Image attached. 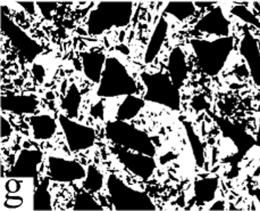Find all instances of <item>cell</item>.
Segmentation results:
<instances>
[{
    "label": "cell",
    "mask_w": 260,
    "mask_h": 211,
    "mask_svg": "<svg viewBox=\"0 0 260 211\" xmlns=\"http://www.w3.org/2000/svg\"><path fill=\"white\" fill-rule=\"evenodd\" d=\"M105 185V176L97 167L90 165L86 169L85 178L82 180V186L85 191L90 193H98L104 189Z\"/></svg>",
    "instance_id": "cell-25"
},
{
    "label": "cell",
    "mask_w": 260,
    "mask_h": 211,
    "mask_svg": "<svg viewBox=\"0 0 260 211\" xmlns=\"http://www.w3.org/2000/svg\"><path fill=\"white\" fill-rule=\"evenodd\" d=\"M32 73H33V76H35V79L38 81V83H40V84L43 83V80H45V75H46V71H45V68H43L42 65H40V64L33 65Z\"/></svg>",
    "instance_id": "cell-31"
},
{
    "label": "cell",
    "mask_w": 260,
    "mask_h": 211,
    "mask_svg": "<svg viewBox=\"0 0 260 211\" xmlns=\"http://www.w3.org/2000/svg\"><path fill=\"white\" fill-rule=\"evenodd\" d=\"M28 123L32 129L33 137L37 141H48L54 137L57 131L56 120L48 114H39V116H32L28 119Z\"/></svg>",
    "instance_id": "cell-19"
},
{
    "label": "cell",
    "mask_w": 260,
    "mask_h": 211,
    "mask_svg": "<svg viewBox=\"0 0 260 211\" xmlns=\"http://www.w3.org/2000/svg\"><path fill=\"white\" fill-rule=\"evenodd\" d=\"M49 178L41 180L33 194V210H52L51 194L49 192Z\"/></svg>",
    "instance_id": "cell-24"
},
{
    "label": "cell",
    "mask_w": 260,
    "mask_h": 211,
    "mask_svg": "<svg viewBox=\"0 0 260 211\" xmlns=\"http://www.w3.org/2000/svg\"><path fill=\"white\" fill-rule=\"evenodd\" d=\"M141 79L146 87V94H144L146 102L159 104L173 111H179L181 108L180 89H177L172 83L168 73L143 72Z\"/></svg>",
    "instance_id": "cell-5"
},
{
    "label": "cell",
    "mask_w": 260,
    "mask_h": 211,
    "mask_svg": "<svg viewBox=\"0 0 260 211\" xmlns=\"http://www.w3.org/2000/svg\"><path fill=\"white\" fill-rule=\"evenodd\" d=\"M107 191L109 202L115 210H156L147 193L129 188L114 174L107 178Z\"/></svg>",
    "instance_id": "cell-6"
},
{
    "label": "cell",
    "mask_w": 260,
    "mask_h": 211,
    "mask_svg": "<svg viewBox=\"0 0 260 211\" xmlns=\"http://www.w3.org/2000/svg\"><path fill=\"white\" fill-rule=\"evenodd\" d=\"M240 52L245 60L250 74L256 86H260V49L256 38L245 31L240 44Z\"/></svg>",
    "instance_id": "cell-14"
},
{
    "label": "cell",
    "mask_w": 260,
    "mask_h": 211,
    "mask_svg": "<svg viewBox=\"0 0 260 211\" xmlns=\"http://www.w3.org/2000/svg\"><path fill=\"white\" fill-rule=\"evenodd\" d=\"M137 92V81L129 74L126 66L117 57H107L97 90L99 97H119V96L136 95Z\"/></svg>",
    "instance_id": "cell-3"
},
{
    "label": "cell",
    "mask_w": 260,
    "mask_h": 211,
    "mask_svg": "<svg viewBox=\"0 0 260 211\" xmlns=\"http://www.w3.org/2000/svg\"><path fill=\"white\" fill-rule=\"evenodd\" d=\"M168 33V22L165 16H161L159 21L157 22L153 32L149 40L146 52H144V62L146 63H151L156 60V57L159 54L161 47L165 42Z\"/></svg>",
    "instance_id": "cell-18"
},
{
    "label": "cell",
    "mask_w": 260,
    "mask_h": 211,
    "mask_svg": "<svg viewBox=\"0 0 260 211\" xmlns=\"http://www.w3.org/2000/svg\"><path fill=\"white\" fill-rule=\"evenodd\" d=\"M192 107H193L197 111H200V110L206 109L208 107V104H207V102L202 96H197V97L193 99V102H192Z\"/></svg>",
    "instance_id": "cell-34"
},
{
    "label": "cell",
    "mask_w": 260,
    "mask_h": 211,
    "mask_svg": "<svg viewBox=\"0 0 260 211\" xmlns=\"http://www.w3.org/2000/svg\"><path fill=\"white\" fill-rule=\"evenodd\" d=\"M216 120L223 136L234 144L241 155H244L249 150H251V147L256 145V140L239 123H234L226 118H217Z\"/></svg>",
    "instance_id": "cell-12"
},
{
    "label": "cell",
    "mask_w": 260,
    "mask_h": 211,
    "mask_svg": "<svg viewBox=\"0 0 260 211\" xmlns=\"http://www.w3.org/2000/svg\"><path fill=\"white\" fill-rule=\"evenodd\" d=\"M194 5H196V7H197V6L205 7V6H210V5H215V3H213V2H207V3H204V2H196Z\"/></svg>",
    "instance_id": "cell-38"
},
{
    "label": "cell",
    "mask_w": 260,
    "mask_h": 211,
    "mask_svg": "<svg viewBox=\"0 0 260 211\" xmlns=\"http://www.w3.org/2000/svg\"><path fill=\"white\" fill-rule=\"evenodd\" d=\"M256 140V144L258 146H260V120H259V128H258V133H257V137L254 138Z\"/></svg>",
    "instance_id": "cell-40"
},
{
    "label": "cell",
    "mask_w": 260,
    "mask_h": 211,
    "mask_svg": "<svg viewBox=\"0 0 260 211\" xmlns=\"http://www.w3.org/2000/svg\"><path fill=\"white\" fill-rule=\"evenodd\" d=\"M80 59L86 78L99 85L107 57L103 51H82Z\"/></svg>",
    "instance_id": "cell-17"
},
{
    "label": "cell",
    "mask_w": 260,
    "mask_h": 211,
    "mask_svg": "<svg viewBox=\"0 0 260 211\" xmlns=\"http://www.w3.org/2000/svg\"><path fill=\"white\" fill-rule=\"evenodd\" d=\"M104 111H105L104 102H103V100H99L98 103H95L94 105H92L90 113H91V116H93L94 118L104 119Z\"/></svg>",
    "instance_id": "cell-32"
},
{
    "label": "cell",
    "mask_w": 260,
    "mask_h": 211,
    "mask_svg": "<svg viewBox=\"0 0 260 211\" xmlns=\"http://www.w3.org/2000/svg\"><path fill=\"white\" fill-rule=\"evenodd\" d=\"M38 7L40 8V11L42 13V15L47 20H51L52 18V12L57 9V3L55 2H37Z\"/></svg>",
    "instance_id": "cell-29"
},
{
    "label": "cell",
    "mask_w": 260,
    "mask_h": 211,
    "mask_svg": "<svg viewBox=\"0 0 260 211\" xmlns=\"http://www.w3.org/2000/svg\"><path fill=\"white\" fill-rule=\"evenodd\" d=\"M132 2H100L89 14L88 33L92 37L101 36L113 28H125L132 20Z\"/></svg>",
    "instance_id": "cell-1"
},
{
    "label": "cell",
    "mask_w": 260,
    "mask_h": 211,
    "mask_svg": "<svg viewBox=\"0 0 260 211\" xmlns=\"http://www.w3.org/2000/svg\"><path fill=\"white\" fill-rule=\"evenodd\" d=\"M233 45L234 39L231 36L215 40H191L192 49L198 59L200 69L210 76L217 75L224 69L233 50Z\"/></svg>",
    "instance_id": "cell-2"
},
{
    "label": "cell",
    "mask_w": 260,
    "mask_h": 211,
    "mask_svg": "<svg viewBox=\"0 0 260 211\" xmlns=\"http://www.w3.org/2000/svg\"><path fill=\"white\" fill-rule=\"evenodd\" d=\"M219 188V179L217 177L199 179L194 181L193 190L196 199L199 203H209L215 199Z\"/></svg>",
    "instance_id": "cell-20"
},
{
    "label": "cell",
    "mask_w": 260,
    "mask_h": 211,
    "mask_svg": "<svg viewBox=\"0 0 260 211\" xmlns=\"http://www.w3.org/2000/svg\"><path fill=\"white\" fill-rule=\"evenodd\" d=\"M106 137L115 146L155 156L156 146L147 133H144L127 121H109L106 124Z\"/></svg>",
    "instance_id": "cell-4"
},
{
    "label": "cell",
    "mask_w": 260,
    "mask_h": 211,
    "mask_svg": "<svg viewBox=\"0 0 260 211\" xmlns=\"http://www.w3.org/2000/svg\"><path fill=\"white\" fill-rule=\"evenodd\" d=\"M197 7L192 2H170L164 9V14L172 15L179 21H185L196 15Z\"/></svg>",
    "instance_id": "cell-23"
},
{
    "label": "cell",
    "mask_w": 260,
    "mask_h": 211,
    "mask_svg": "<svg viewBox=\"0 0 260 211\" xmlns=\"http://www.w3.org/2000/svg\"><path fill=\"white\" fill-rule=\"evenodd\" d=\"M114 153L120 164L125 167V169L142 180H148L157 169V164L153 156L129 151L119 146H115Z\"/></svg>",
    "instance_id": "cell-9"
},
{
    "label": "cell",
    "mask_w": 260,
    "mask_h": 211,
    "mask_svg": "<svg viewBox=\"0 0 260 211\" xmlns=\"http://www.w3.org/2000/svg\"><path fill=\"white\" fill-rule=\"evenodd\" d=\"M185 130H186V136L187 140H189L192 155H193V159L196 165L198 167H204L205 165V148L204 144L201 143L200 137L197 135L193 127L191 126V123H184Z\"/></svg>",
    "instance_id": "cell-26"
},
{
    "label": "cell",
    "mask_w": 260,
    "mask_h": 211,
    "mask_svg": "<svg viewBox=\"0 0 260 211\" xmlns=\"http://www.w3.org/2000/svg\"><path fill=\"white\" fill-rule=\"evenodd\" d=\"M2 32L11 40L12 45L16 48L26 62L31 63L43 50V47L39 42L28 36L4 12L2 13Z\"/></svg>",
    "instance_id": "cell-7"
},
{
    "label": "cell",
    "mask_w": 260,
    "mask_h": 211,
    "mask_svg": "<svg viewBox=\"0 0 260 211\" xmlns=\"http://www.w3.org/2000/svg\"><path fill=\"white\" fill-rule=\"evenodd\" d=\"M67 145L72 152H80L92 147L95 142V130L92 127L74 121L65 114L58 118Z\"/></svg>",
    "instance_id": "cell-8"
},
{
    "label": "cell",
    "mask_w": 260,
    "mask_h": 211,
    "mask_svg": "<svg viewBox=\"0 0 260 211\" xmlns=\"http://www.w3.org/2000/svg\"><path fill=\"white\" fill-rule=\"evenodd\" d=\"M21 181L17 178H9L6 183V189L9 193H15V192L20 191Z\"/></svg>",
    "instance_id": "cell-33"
},
{
    "label": "cell",
    "mask_w": 260,
    "mask_h": 211,
    "mask_svg": "<svg viewBox=\"0 0 260 211\" xmlns=\"http://www.w3.org/2000/svg\"><path fill=\"white\" fill-rule=\"evenodd\" d=\"M168 75L177 89H181L187 79L186 56L181 47H175L168 59Z\"/></svg>",
    "instance_id": "cell-16"
},
{
    "label": "cell",
    "mask_w": 260,
    "mask_h": 211,
    "mask_svg": "<svg viewBox=\"0 0 260 211\" xmlns=\"http://www.w3.org/2000/svg\"><path fill=\"white\" fill-rule=\"evenodd\" d=\"M13 133V127L11 122H9V120L5 118L4 116L2 117V138L5 140V138H7L12 135Z\"/></svg>",
    "instance_id": "cell-30"
},
{
    "label": "cell",
    "mask_w": 260,
    "mask_h": 211,
    "mask_svg": "<svg viewBox=\"0 0 260 211\" xmlns=\"http://www.w3.org/2000/svg\"><path fill=\"white\" fill-rule=\"evenodd\" d=\"M253 195L254 198H256L258 200V202L260 203V189H256L253 191Z\"/></svg>",
    "instance_id": "cell-39"
},
{
    "label": "cell",
    "mask_w": 260,
    "mask_h": 211,
    "mask_svg": "<svg viewBox=\"0 0 260 211\" xmlns=\"http://www.w3.org/2000/svg\"><path fill=\"white\" fill-rule=\"evenodd\" d=\"M23 203V199L20 198V196H15V198H13V196H9L6 201V205L8 208H17V207H21Z\"/></svg>",
    "instance_id": "cell-35"
},
{
    "label": "cell",
    "mask_w": 260,
    "mask_h": 211,
    "mask_svg": "<svg viewBox=\"0 0 260 211\" xmlns=\"http://www.w3.org/2000/svg\"><path fill=\"white\" fill-rule=\"evenodd\" d=\"M231 13L235 15L237 17H239L240 20H242L243 22L250 24V25H253L258 29H260V20L254 15V14L249 11V9L243 6V5H235L234 7H232L231 9Z\"/></svg>",
    "instance_id": "cell-28"
},
{
    "label": "cell",
    "mask_w": 260,
    "mask_h": 211,
    "mask_svg": "<svg viewBox=\"0 0 260 211\" xmlns=\"http://www.w3.org/2000/svg\"><path fill=\"white\" fill-rule=\"evenodd\" d=\"M2 110L5 112H11L17 116L24 114H33L38 107H39V99L36 95H15L6 94L2 97Z\"/></svg>",
    "instance_id": "cell-15"
},
{
    "label": "cell",
    "mask_w": 260,
    "mask_h": 211,
    "mask_svg": "<svg viewBox=\"0 0 260 211\" xmlns=\"http://www.w3.org/2000/svg\"><path fill=\"white\" fill-rule=\"evenodd\" d=\"M73 209L74 210H104V207L93 198L92 193H90V192L84 190V192H81V193L76 195Z\"/></svg>",
    "instance_id": "cell-27"
},
{
    "label": "cell",
    "mask_w": 260,
    "mask_h": 211,
    "mask_svg": "<svg viewBox=\"0 0 260 211\" xmlns=\"http://www.w3.org/2000/svg\"><path fill=\"white\" fill-rule=\"evenodd\" d=\"M42 162V152L33 148H24L17 155L14 166L6 172L7 178L37 179L39 166Z\"/></svg>",
    "instance_id": "cell-10"
},
{
    "label": "cell",
    "mask_w": 260,
    "mask_h": 211,
    "mask_svg": "<svg viewBox=\"0 0 260 211\" xmlns=\"http://www.w3.org/2000/svg\"><path fill=\"white\" fill-rule=\"evenodd\" d=\"M18 5H21V6L25 9L26 13L30 14V15H33L36 12V5L37 3H33V2H18Z\"/></svg>",
    "instance_id": "cell-36"
},
{
    "label": "cell",
    "mask_w": 260,
    "mask_h": 211,
    "mask_svg": "<svg viewBox=\"0 0 260 211\" xmlns=\"http://www.w3.org/2000/svg\"><path fill=\"white\" fill-rule=\"evenodd\" d=\"M50 178L58 183H72L83 180L86 176V169L80 162L67 160L60 156H49L48 159Z\"/></svg>",
    "instance_id": "cell-11"
},
{
    "label": "cell",
    "mask_w": 260,
    "mask_h": 211,
    "mask_svg": "<svg viewBox=\"0 0 260 211\" xmlns=\"http://www.w3.org/2000/svg\"><path fill=\"white\" fill-rule=\"evenodd\" d=\"M82 102V95L75 84L70 85L69 89L61 99L60 108L64 110L65 116L71 119H75L79 116L80 107Z\"/></svg>",
    "instance_id": "cell-22"
},
{
    "label": "cell",
    "mask_w": 260,
    "mask_h": 211,
    "mask_svg": "<svg viewBox=\"0 0 260 211\" xmlns=\"http://www.w3.org/2000/svg\"><path fill=\"white\" fill-rule=\"evenodd\" d=\"M230 21L220 6H216L196 24V30L218 38L230 37Z\"/></svg>",
    "instance_id": "cell-13"
},
{
    "label": "cell",
    "mask_w": 260,
    "mask_h": 211,
    "mask_svg": "<svg viewBox=\"0 0 260 211\" xmlns=\"http://www.w3.org/2000/svg\"><path fill=\"white\" fill-rule=\"evenodd\" d=\"M144 105H146V100H144V98L137 97L136 95L125 96V98L123 99V102L119 104L116 112V120L128 121V120L134 119L142 111Z\"/></svg>",
    "instance_id": "cell-21"
},
{
    "label": "cell",
    "mask_w": 260,
    "mask_h": 211,
    "mask_svg": "<svg viewBox=\"0 0 260 211\" xmlns=\"http://www.w3.org/2000/svg\"><path fill=\"white\" fill-rule=\"evenodd\" d=\"M209 209L210 210H225V202L221 200L216 201V202L211 205Z\"/></svg>",
    "instance_id": "cell-37"
}]
</instances>
